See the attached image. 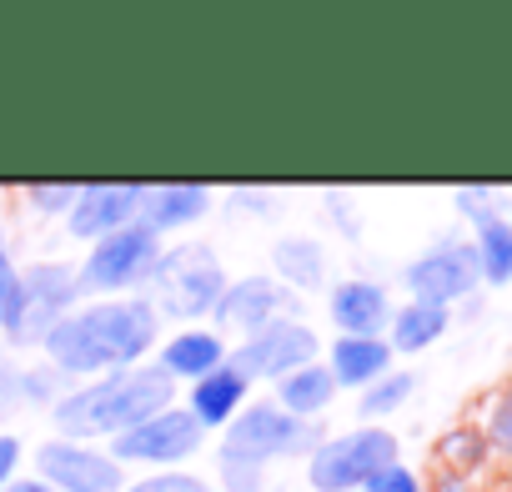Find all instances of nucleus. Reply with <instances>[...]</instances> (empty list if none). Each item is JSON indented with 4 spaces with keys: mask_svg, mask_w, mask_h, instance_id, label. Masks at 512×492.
<instances>
[{
    "mask_svg": "<svg viewBox=\"0 0 512 492\" xmlns=\"http://www.w3.org/2000/svg\"><path fill=\"white\" fill-rule=\"evenodd\" d=\"M402 462V447L387 427L367 422V427H352V432H337V437H322V447L307 457V482L317 492H357L367 487L382 467Z\"/></svg>",
    "mask_w": 512,
    "mask_h": 492,
    "instance_id": "5",
    "label": "nucleus"
},
{
    "mask_svg": "<svg viewBox=\"0 0 512 492\" xmlns=\"http://www.w3.org/2000/svg\"><path fill=\"white\" fill-rule=\"evenodd\" d=\"M482 447H487V437H477V432H452V437L442 442V457L467 467V462H477V457H482Z\"/></svg>",
    "mask_w": 512,
    "mask_h": 492,
    "instance_id": "33",
    "label": "nucleus"
},
{
    "mask_svg": "<svg viewBox=\"0 0 512 492\" xmlns=\"http://www.w3.org/2000/svg\"><path fill=\"white\" fill-rule=\"evenodd\" d=\"M166 407H176V382L161 367H131V372H111V377H91L86 387H71L51 407V422H56V437L91 442V437H121Z\"/></svg>",
    "mask_w": 512,
    "mask_h": 492,
    "instance_id": "2",
    "label": "nucleus"
},
{
    "mask_svg": "<svg viewBox=\"0 0 512 492\" xmlns=\"http://www.w3.org/2000/svg\"><path fill=\"white\" fill-rule=\"evenodd\" d=\"M487 447H497V452L512 457V392L497 397V407L487 412Z\"/></svg>",
    "mask_w": 512,
    "mask_h": 492,
    "instance_id": "32",
    "label": "nucleus"
},
{
    "mask_svg": "<svg viewBox=\"0 0 512 492\" xmlns=\"http://www.w3.org/2000/svg\"><path fill=\"white\" fill-rule=\"evenodd\" d=\"M161 317L146 297H101L66 312L46 337V362L66 377H111L131 372L156 347Z\"/></svg>",
    "mask_w": 512,
    "mask_h": 492,
    "instance_id": "1",
    "label": "nucleus"
},
{
    "mask_svg": "<svg viewBox=\"0 0 512 492\" xmlns=\"http://www.w3.org/2000/svg\"><path fill=\"white\" fill-rule=\"evenodd\" d=\"M71 377L66 372H56L51 362H36V367H21V392H26V402H36V407H56L71 387H66Z\"/></svg>",
    "mask_w": 512,
    "mask_h": 492,
    "instance_id": "24",
    "label": "nucleus"
},
{
    "mask_svg": "<svg viewBox=\"0 0 512 492\" xmlns=\"http://www.w3.org/2000/svg\"><path fill=\"white\" fill-rule=\"evenodd\" d=\"M472 257H477L482 287H507L512 282V226H507L502 211L472 226Z\"/></svg>",
    "mask_w": 512,
    "mask_h": 492,
    "instance_id": "22",
    "label": "nucleus"
},
{
    "mask_svg": "<svg viewBox=\"0 0 512 492\" xmlns=\"http://www.w3.org/2000/svg\"><path fill=\"white\" fill-rule=\"evenodd\" d=\"M206 447V427L186 412V407H166L156 412L151 422L111 437V457L126 467V462H141V467H156V472H171L181 467L186 457H196Z\"/></svg>",
    "mask_w": 512,
    "mask_h": 492,
    "instance_id": "10",
    "label": "nucleus"
},
{
    "mask_svg": "<svg viewBox=\"0 0 512 492\" xmlns=\"http://www.w3.org/2000/svg\"><path fill=\"white\" fill-rule=\"evenodd\" d=\"M26 407V392H21V362L0 347V422L16 417Z\"/></svg>",
    "mask_w": 512,
    "mask_h": 492,
    "instance_id": "27",
    "label": "nucleus"
},
{
    "mask_svg": "<svg viewBox=\"0 0 512 492\" xmlns=\"http://www.w3.org/2000/svg\"><path fill=\"white\" fill-rule=\"evenodd\" d=\"M226 267L221 257L211 252L206 241H181V246H166L151 282H146V302L156 317H171V322H196V317H211L221 292H226Z\"/></svg>",
    "mask_w": 512,
    "mask_h": 492,
    "instance_id": "3",
    "label": "nucleus"
},
{
    "mask_svg": "<svg viewBox=\"0 0 512 492\" xmlns=\"http://www.w3.org/2000/svg\"><path fill=\"white\" fill-rule=\"evenodd\" d=\"M36 477L56 492H126V467L111 452L71 437H51L36 447Z\"/></svg>",
    "mask_w": 512,
    "mask_h": 492,
    "instance_id": "11",
    "label": "nucleus"
},
{
    "mask_svg": "<svg viewBox=\"0 0 512 492\" xmlns=\"http://www.w3.org/2000/svg\"><path fill=\"white\" fill-rule=\"evenodd\" d=\"M452 206L477 226V221L497 216V191H492V186H457V191H452Z\"/></svg>",
    "mask_w": 512,
    "mask_h": 492,
    "instance_id": "29",
    "label": "nucleus"
},
{
    "mask_svg": "<svg viewBox=\"0 0 512 492\" xmlns=\"http://www.w3.org/2000/svg\"><path fill=\"white\" fill-rule=\"evenodd\" d=\"M0 246H6V226H0Z\"/></svg>",
    "mask_w": 512,
    "mask_h": 492,
    "instance_id": "38",
    "label": "nucleus"
},
{
    "mask_svg": "<svg viewBox=\"0 0 512 492\" xmlns=\"http://www.w3.org/2000/svg\"><path fill=\"white\" fill-rule=\"evenodd\" d=\"M16 467H21V442L11 432H0V487L16 477Z\"/></svg>",
    "mask_w": 512,
    "mask_h": 492,
    "instance_id": "34",
    "label": "nucleus"
},
{
    "mask_svg": "<svg viewBox=\"0 0 512 492\" xmlns=\"http://www.w3.org/2000/svg\"><path fill=\"white\" fill-rule=\"evenodd\" d=\"M126 492H216L206 477H196V472H181V467H171V472H151V477H141V482H126Z\"/></svg>",
    "mask_w": 512,
    "mask_h": 492,
    "instance_id": "26",
    "label": "nucleus"
},
{
    "mask_svg": "<svg viewBox=\"0 0 512 492\" xmlns=\"http://www.w3.org/2000/svg\"><path fill=\"white\" fill-rule=\"evenodd\" d=\"M322 447V427L302 422L292 412H282L277 402H246L226 427H221V452L216 462H246V467H262L277 457H297V452H317Z\"/></svg>",
    "mask_w": 512,
    "mask_h": 492,
    "instance_id": "4",
    "label": "nucleus"
},
{
    "mask_svg": "<svg viewBox=\"0 0 512 492\" xmlns=\"http://www.w3.org/2000/svg\"><path fill=\"white\" fill-rule=\"evenodd\" d=\"M327 317L337 337H382L392 322V297L372 277H347L327 292Z\"/></svg>",
    "mask_w": 512,
    "mask_h": 492,
    "instance_id": "14",
    "label": "nucleus"
},
{
    "mask_svg": "<svg viewBox=\"0 0 512 492\" xmlns=\"http://www.w3.org/2000/svg\"><path fill=\"white\" fill-rule=\"evenodd\" d=\"M226 362V342H221V332H211V327H181L166 347H161V372L171 377V382H196V377H206V372H216Z\"/></svg>",
    "mask_w": 512,
    "mask_h": 492,
    "instance_id": "18",
    "label": "nucleus"
},
{
    "mask_svg": "<svg viewBox=\"0 0 512 492\" xmlns=\"http://www.w3.org/2000/svg\"><path fill=\"white\" fill-rule=\"evenodd\" d=\"M272 267H277V282L292 287L297 297L317 292L327 282V252H322V241H312V236H282L272 246Z\"/></svg>",
    "mask_w": 512,
    "mask_h": 492,
    "instance_id": "20",
    "label": "nucleus"
},
{
    "mask_svg": "<svg viewBox=\"0 0 512 492\" xmlns=\"http://www.w3.org/2000/svg\"><path fill=\"white\" fill-rule=\"evenodd\" d=\"M246 397H251V382H246L231 362H221L216 372H206V377H196V382H191L186 412L211 432V427H226V422L246 407Z\"/></svg>",
    "mask_w": 512,
    "mask_h": 492,
    "instance_id": "17",
    "label": "nucleus"
},
{
    "mask_svg": "<svg viewBox=\"0 0 512 492\" xmlns=\"http://www.w3.org/2000/svg\"><path fill=\"white\" fill-rule=\"evenodd\" d=\"M211 317H216V327L251 337V332H262L282 317H297V292L282 287L277 277H236V282H226Z\"/></svg>",
    "mask_w": 512,
    "mask_h": 492,
    "instance_id": "12",
    "label": "nucleus"
},
{
    "mask_svg": "<svg viewBox=\"0 0 512 492\" xmlns=\"http://www.w3.org/2000/svg\"><path fill=\"white\" fill-rule=\"evenodd\" d=\"M447 327H452V312L447 307H427V302H402V307H392V322H387V347H392V357L397 352H427V347H437L442 337H447Z\"/></svg>",
    "mask_w": 512,
    "mask_h": 492,
    "instance_id": "19",
    "label": "nucleus"
},
{
    "mask_svg": "<svg viewBox=\"0 0 512 492\" xmlns=\"http://www.w3.org/2000/svg\"><path fill=\"white\" fill-rule=\"evenodd\" d=\"M76 191L81 186H71V181H36V186H26V201L36 211H71L76 206Z\"/></svg>",
    "mask_w": 512,
    "mask_h": 492,
    "instance_id": "28",
    "label": "nucleus"
},
{
    "mask_svg": "<svg viewBox=\"0 0 512 492\" xmlns=\"http://www.w3.org/2000/svg\"><path fill=\"white\" fill-rule=\"evenodd\" d=\"M21 287H26V312H21V322L6 332L11 347H46L51 327H56L66 312H76L81 297H86L76 267H66V262H36V267H26V272H21Z\"/></svg>",
    "mask_w": 512,
    "mask_h": 492,
    "instance_id": "9",
    "label": "nucleus"
},
{
    "mask_svg": "<svg viewBox=\"0 0 512 492\" xmlns=\"http://www.w3.org/2000/svg\"><path fill=\"white\" fill-rule=\"evenodd\" d=\"M166 252V241L156 231H146L141 221L126 226V231H111L101 241H91V252L81 262V292H91L96 302L101 297H131V287H146L156 262Z\"/></svg>",
    "mask_w": 512,
    "mask_h": 492,
    "instance_id": "6",
    "label": "nucleus"
},
{
    "mask_svg": "<svg viewBox=\"0 0 512 492\" xmlns=\"http://www.w3.org/2000/svg\"><path fill=\"white\" fill-rule=\"evenodd\" d=\"M327 372H332L337 392L342 387L367 392L377 377L392 372V347H387V337H337L327 352Z\"/></svg>",
    "mask_w": 512,
    "mask_h": 492,
    "instance_id": "16",
    "label": "nucleus"
},
{
    "mask_svg": "<svg viewBox=\"0 0 512 492\" xmlns=\"http://www.w3.org/2000/svg\"><path fill=\"white\" fill-rule=\"evenodd\" d=\"M317 357H322V342H317V332L302 317H282V322H272L262 332L241 337L236 352H226V362L246 382H282L297 367H312Z\"/></svg>",
    "mask_w": 512,
    "mask_h": 492,
    "instance_id": "7",
    "label": "nucleus"
},
{
    "mask_svg": "<svg viewBox=\"0 0 512 492\" xmlns=\"http://www.w3.org/2000/svg\"><path fill=\"white\" fill-rule=\"evenodd\" d=\"M221 487L226 492H267V472L262 467H246V462H216Z\"/></svg>",
    "mask_w": 512,
    "mask_h": 492,
    "instance_id": "30",
    "label": "nucleus"
},
{
    "mask_svg": "<svg viewBox=\"0 0 512 492\" xmlns=\"http://www.w3.org/2000/svg\"><path fill=\"white\" fill-rule=\"evenodd\" d=\"M402 287H407V302H427V307H447V312H452L462 297H472V292L482 287L477 257H472V241L442 236L437 246H427L422 257L407 262Z\"/></svg>",
    "mask_w": 512,
    "mask_h": 492,
    "instance_id": "8",
    "label": "nucleus"
},
{
    "mask_svg": "<svg viewBox=\"0 0 512 492\" xmlns=\"http://www.w3.org/2000/svg\"><path fill=\"white\" fill-rule=\"evenodd\" d=\"M447 492H472V487H467V482H452V487H447Z\"/></svg>",
    "mask_w": 512,
    "mask_h": 492,
    "instance_id": "36",
    "label": "nucleus"
},
{
    "mask_svg": "<svg viewBox=\"0 0 512 492\" xmlns=\"http://www.w3.org/2000/svg\"><path fill=\"white\" fill-rule=\"evenodd\" d=\"M211 211V186L201 181H161V186H146L141 191V226L166 236V231H181L191 221H201Z\"/></svg>",
    "mask_w": 512,
    "mask_h": 492,
    "instance_id": "15",
    "label": "nucleus"
},
{
    "mask_svg": "<svg viewBox=\"0 0 512 492\" xmlns=\"http://www.w3.org/2000/svg\"><path fill=\"white\" fill-rule=\"evenodd\" d=\"M0 492H56V487H46L41 477H11V482L0 487Z\"/></svg>",
    "mask_w": 512,
    "mask_h": 492,
    "instance_id": "35",
    "label": "nucleus"
},
{
    "mask_svg": "<svg viewBox=\"0 0 512 492\" xmlns=\"http://www.w3.org/2000/svg\"><path fill=\"white\" fill-rule=\"evenodd\" d=\"M417 392V372H387V377H377L367 392H357V412L367 417V422H377V417H392L407 397Z\"/></svg>",
    "mask_w": 512,
    "mask_h": 492,
    "instance_id": "23",
    "label": "nucleus"
},
{
    "mask_svg": "<svg viewBox=\"0 0 512 492\" xmlns=\"http://www.w3.org/2000/svg\"><path fill=\"white\" fill-rule=\"evenodd\" d=\"M26 312V287H21V267L11 262V252L0 246V332H11Z\"/></svg>",
    "mask_w": 512,
    "mask_h": 492,
    "instance_id": "25",
    "label": "nucleus"
},
{
    "mask_svg": "<svg viewBox=\"0 0 512 492\" xmlns=\"http://www.w3.org/2000/svg\"><path fill=\"white\" fill-rule=\"evenodd\" d=\"M502 216H507V226H512V196H507V211H502Z\"/></svg>",
    "mask_w": 512,
    "mask_h": 492,
    "instance_id": "37",
    "label": "nucleus"
},
{
    "mask_svg": "<svg viewBox=\"0 0 512 492\" xmlns=\"http://www.w3.org/2000/svg\"><path fill=\"white\" fill-rule=\"evenodd\" d=\"M332 397H337V382H332L327 362L297 367L292 377H282V382H277V407H282V412H292V417H302V422H317V417L332 407Z\"/></svg>",
    "mask_w": 512,
    "mask_h": 492,
    "instance_id": "21",
    "label": "nucleus"
},
{
    "mask_svg": "<svg viewBox=\"0 0 512 492\" xmlns=\"http://www.w3.org/2000/svg\"><path fill=\"white\" fill-rule=\"evenodd\" d=\"M362 492H427V487H422V477H417L407 462H392V467H382Z\"/></svg>",
    "mask_w": 512,
    "mask_h": 492,
    "instance_id": "31",
    "label": "nucleus"
},
{
    "mask_svg": "<svg viewBox=\"0 0 512 492\" xmlns=\"http://www.w3.org/2000/svg\"><path fill=\"white\" fill-rule=\"evenodd\" d=\"M141 191H146L141 181H86V186L76 191V206L66 211L71 236L101 241V236H111V231L136 226V216H141Z\"/></svg>",
    "mask_w": 512,
    "mask_h": 492,
    "instance_id": "13",
    "label": "nucleus"
}]
</instances>
